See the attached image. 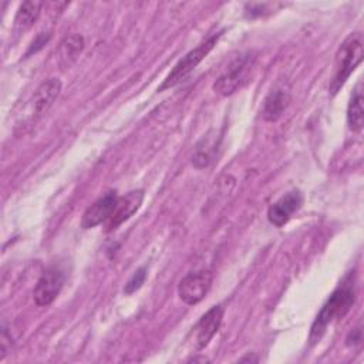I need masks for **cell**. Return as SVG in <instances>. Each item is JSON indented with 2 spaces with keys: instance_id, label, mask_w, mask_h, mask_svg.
<instances>
[{
  "instance_id": "cell-10",
  "label": "cell",
  "mask_w": 364,
  "mask_h": 364,
  "mask_svg": "<svg viewBox=\"0 0 364 364\" xmlns=\"http://www.w3.org/2000/svg\"><path fill=\"white\" fill-rule=\"evenodd\" d=\"M117 199H118V196L115 192H109V193L101 196L100 199H97L84 212L82 219H81V228L91 229L102 222H107L115 208Z\"/></svg>"
},
{
  "instance_id": "cell-9",
  "label": "cell",
  "mask_w": 364,
  "mask_h": 364,
  "mask_svg": "<svg viewBox=\"0 0 364 364\" xmlns=\"http://www.w3.org/2000/svg\"><path fill=\"white\" fill-rule=\"evenodd\" d=\"M303 203V196L299 191H290L284 196H282L277 202H274L267 209V219L274 226L280 228L289 222L291 215L300 209Z\"/></svg>"
},
{
  "instance_id": "cell-3",
  "label": "cell",
  "mask_w": 364,
  "mask_h": 364,
  "mask_svg": "<svg viewBox=\"0 0 364 364\" xmlns=\"http://www.w3.org/2000/svg\"><path fill=\"white\" fill-rule=\"evenodd\" d=\"M219 37H220V33L212 34L209 38H206L199 46H196L193 50H191L188 54H185V57H182V60H179L178 64L172 68V71L166 75V78L164 80L161 87H158V91L172 88L176 84L182 82L193 71V68L209 54V51L218 43Z\"/></svg>"
},
{
  "instance_id": "cell-14",
  "label": "cell",
  "mask_w": 364,
  "mask_h": 364,
  "mask_svg": "<svg viewBox=\"0 0 364 364\" xmlns=\"http://www.w3.org/2000/svg\"><path fill=\"white\" fill-rule=\"evenodd\" d=\"M347 124H348V128L354 132H358L363 128L364 114H363V95H361L360 87H357V90L350 98V102L347 107Z\"/></svg>"
},
{
  "instance_id": "cell-16",
  "label": "cell",
  "mask_w": 364,
  "mask_h": 364,
  "mask_svg": "<svg viewBox=\"0 0 364 364\" xmlns=\"http://www.w3.org/2000/svg\"><path fill=\"white\" fill-rule=\"evenodd\" d=\"M216 151V139L215 136H205L195 149V154L192 156V164L195 168H205L210 164L213 154Z\"/></svg>"
},
{
  "instance_id": "cell-5",
  "label": "cell",
  "mask_w": 364,
  "mask_h": 364,
  "mask_svg": "<svg viewBox=\"0 0 364 364\" xmlns=\"http://www.w3.org/2000/svg\"><path fill=\"white\" fill-rule=\"evenodd\" d=\"M253 64V57L250 54L242 55L236 58L228 68L226 73H223L213 84L215 92L220 95H230L233 94L245 81L247 70Z\"/></svg>"
},
{
  "instance_id": "cell-8",
  "label": "cell",
  "mask_w": 364,
  "mask_h": 364,
  "mask_svg": "<svg viewBox=\"0 0 364 364\" xmlns=\"http://www.w3.org/2000/svg\"><path fill=\"white\" fill-rule=\"evenodd\" d=\"M142 200H144V191H141V189L131 191L124 196H118L115 208H114L109 219L105 222L107 230H114L121 223L128 220L139 209Z\"/></svg>"
},
{
  "instance_id": "cell-1",
  "label": "cell",
  "mask_w": 364,
  "mask_h": 364,
  "mask_svg": "<svg viewBox=\"0 0 364 364\" xmlns=\"http://www.w3.org/2000/svg\"><path fill=\"white\" fill-rule=\"evenodd\" d=\"M354 299H355V294H354V290L351 286L338 287L328 297V300L324 303L320 313L317 314V317L311 326L310 341L311 343L318 341L323 337V334L330 323H333L337 318L344 317L347 314V311L351 309Z\"/></svg>"
},
{
  "instance_id": "cell-4",
  "label": "cell",
  "mask_w": 364,
  "mask_h": 364,
  "mask_svg": "<svg viewBox=\"0 0 364 364\" xmlns=\"http://www.w3.org/2000/svg\"><path fill=\"white\" fill-rule=\"evenodd\" d=\"M212 274L208 270H199L188 273L178 284V296L179 299L192 306L199 303L210 289Z\"/></svg>"
},
{
  "instance_id": "cell-2",
  "label": "cell",
  "mask_w": 364,
  "mask_h": 364,
  "mask_svg": "<svg viewBox=\"0 0 364 364\" xmlns=\"http://www.w3.org/2000/svg\"><path fill=\"white\" fill-rule=\"evenodd\" d=\"M363 36L361 33H351L338 47L336 54V73L330 84L331 94H336L347 81L351 73L363 60Z\"/></svg>"
},
{
  "instance_id": "cell-6",
  "label": "cell",
  "mask_w": 364,
  "mask_h": 364,
  "mask_svg": "<svg viewBox=\"0 0 364 364\" xmlns=\"http://www.w3.org/2000/svg\"><path fill=\"white\" fill-rule=\"evenodd\" d=\"M64 284V273L57 267L47 269L41 277L37 280V284L34 287V301L37 306L46 307L50 306L57 296L60 294Z\"/></svg>"
},
{
  "instance_id": "cell-13",
  "label": "cell",
  "mask_w": 364,
  "mask_h": 364,
  "mask_svg": "<svg viewBox=\"0 0 364 364\" xmlns=\"http://www.w3.org/2000/svg\"><path fill=\"white\" fill-rule=\"evenodd\" d=\"M82 48H84V38L80 34L74 33V34L64 37L58 47L60 64L67 67L71 63H74L77 60V57L80 55V53L82 51Z\"/></svg>"
},
{
  "instance_id": "cell-17",
  "label": "cell",
  "mask_w": 364,
  "mask_h": 364,
  "mask_svg": "<svg viewBox=\"0 0 364 364\" xmlns=\"http://www.w3.org/2000/svg\"><path fill=\"white\" fill-rule=\"evenodd\" d=\"M145 279H146V270H145V267L138 269V270L131 276V279L127 282V284H125V287H124V291H125L127 294H131V293L136 291V290L144 284Z\"/></svg>"
},
{
  "instance_id": "cell-15",
  "label": "cell",
  "mask_w": 364,
  "mask_h": 364,
  "mask_svg": "<svg viewBox=\"0 0 364 364\" xmlns=\"http://www.w3.org/2000/svg\"><path fill=\"white\" fill-rule=\"evenodd\" d=\"M41 3L40 1H24L16 14L14 18V27L17 30H27L28 27L33 26V23L38 18L40 10H41Z\"/></svg>"
},
{
  "instance_id": "cell-7",
  "label": "cell",
  "mask_w": 364,
  "mask_h": 364,
  "mask_svg": "<svg viewBox=\"0 0 364 364\" xmlns=\"http://www.w3.org/2000/svg\"><path fill=\"white\" fill-rule=\"evenodd\" d=\"M223 318V307L222 306H213L210 307L196 323L193 330V344L196 350L205 348L209 341L213 338V336L218 333Z\"/></svg>"
},
{
  "instance_id": "cell-18",
  "label": "cell",
  "mask_w": 364,
  "mask_h": 364,
  "mask_svg": "<svg viewBox=\"0 0 364 364\" xmlns=\"http://www.w3.org/2000/svg\"><path fill=\"white\" fill-rule=\"evenodd\" d=\"M48 38H50V34H44V33L38 34L37 38L31 43V47H30L27 55H30V54H33V53H37L43 46H46V43L48 41Z\"/></svg>"
},
{
  "instance_id": "cell-12",
  "label": "cell",
  "mask_w": 364,
  "mask_h": 364,
  "mask_svg": "<svg viewBox=\"0 0 364 364\" xmlns=\"http://www.w3.org/2000/svg\"><path fill=\"white\" fill-rule=\"evenodd\" d=\"M289 101H290V95L287 90H284L283 87L273 88L264 98L263 108H262L263 118L270 122L277 121L282 117L286 107L289 105Z\"/></svg>"
},
{
  "instance_id": "cell-11",
  "label": "cell",
  "mask_w": 364,
  "mask_h": 364,
  "mask_svg": "<svg viewBox=\"0 0 364 364\" xmlns=\"http://www.w3.org/2000/svg\"><path fill=\"white\" fill-rule=\"evenodd\" d=\"M61 91V81L55 77L47 78L43 81L33 95V114L41 115L44 114L57 100Z\"/></svg>"
}]
</instances>
